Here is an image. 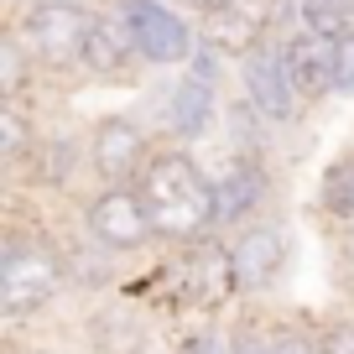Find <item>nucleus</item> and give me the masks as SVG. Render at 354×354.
<instances>
[{"mask_svg":"<svg viewBox=\"0 0 354 354\" xmlns=\"http://www.w3.org/2000/svg\"><path fill=\"white\" fill-rule=\"evenodd\" d=\"M73 292L68 277V245L42 214L21 209L11 193V209L0 224V318L6 328H21L32 318H47Z\"/></svg>","mask_w":354,"mask_h":354,"instance_id":"nucleus-2","label":"nucleus"},{"mask_svg":"<svg viewBox=\"0 0 354 354\" xmlns=\"http://www.w3.org/2000/svg\"><path fill=\"white\" fill-rule=\"evenodd\" d=\"M209 177H214V234L230 240L234 230L277 214V156L219 146V156L209 162Z\"/></svg>","mask_w":354,"mask_h":354,"instance_id":"nucleus-5","label":"nucleus"},{"mask_svg":"<svg viewBox=\"0 0 354 354\" xmlns=\"http://www.w3.org/2000/svg\"><path fill=\"white\" fill-rule=\"evenodd\" d=\"M167 323L172 318L151 313L141 297L110 292V297H94V308L84 313V344L88 354H146Z\"/></svg>","mask_w":354,"mask_h":354,"instance_id":"nucleus-14","label":"nucleus"},{"mask_svg":"<svg viewBox=\"0 0 354 354\" xmlns=\"http://www.w3.org/2000/svg\"><path fill=\"white\" fill-rule=\"evenodd\" d=\"M162 136L151 131L146 115H100L88 125V183L94 188H136V177L146 172L151 151Z\"/></svg>","mask_w":354,"mask_h":354,"instance_id":"nucleus-9","label":"nucleus"},{"mask_svg":"<svg viewBox=\"0 0 354 354\" xmlns=\"http://www.w3.org/2000/svg\"><path fill=\"white\" fill-rule=\"evenodd\" d=\"M172 6H177V11H188L193 21H203V16H214V11H219L224 0H172Z\"/></svg>","mask_w":354,"mask_h":354,"instance_id":"nucleus-25","label":"nucleus"},{"mask_svg":"<svg viewBox=\"0 0 354 354\" xmlns=\"http://www.w3.org/2000/svg\"><path fill=\"white\" fill-rule=\"evenodd\" d=\"M63 245H68V277H73V292H84V297H110V292L125 287V255L110 250V245H100L84 224L68 230Z\"/></svg>","mask_w":354,"mask_h":354,"instance_id":"nucleus-16","label":"nucleus"},{"mask_svg":"<svg viewBox=\"0 0 354 354\" xmlns=\"http://www.w3.org/2000/svg\"><path fill=\"white\" fill-rule=\"evenodd\" d=\"M323 354H354V313H323Z\"/></svg>","mask_w":354,"mask_h":354,"instance_id":"nucleus-23","label":"nucleus"},{"mask_svg":"<svg viewBox=\"0 0 354 354\" xmlns=\"http://www.w3.org/2000/svg\"><path fill=\"white\" fill-rule=\"evenodd\" d=\"M339 6H349V11H354V0H339Z\"/></svg>","mask_w":354,"mask_h":354,"instance_id":"nucleus-29","label":"nucleus"},{"mask_svg":"<svg viewBox=\"0 0 354 354\" xmlns=\"http://www.w3.org/2000/svg\"><path fill=\"white\" fill-rule=\"evenodd\" d=\"M234 94L255 104L277 131H297L302 120L313 115V104L302 100L297 78H292V63H287V47H281V32L266 37L255 53H245L234 63Z\"/></svg>","mask_w":354,"mask_h":354,"instance_id":"nucleus-8","label":"nucleus"},{"mask_svg":"<svg viewBox=\"0 0 354 354\" xmlns=\"http://www.w3.org/2000/svg\"><path fill=\"white\" fill-rule=\"evenodd\" d=\"M6 354H57V349H42V344H37V349H21V344L11 339V344H6Z\"/></svg>","mask_w":354,"mask_h":354,"instance_id":"nucleus-26","label":"nucleus"},{"mask_svg":"<svg viewBox=\"0 0 354 354\" xmlns=\"http://www.w3.org/2000/svg\"><path fill=\"white\" fill-rule=\"evenodd\" d=\"M78 73L88 84H110V88H120V84L131 88L151 73L141 47H136V37H131V21H125L120 0H94V21H88V37H84Z\"/></svg>","mask_w":354,"mask_h":354,"instance_id":"nucleus-11","label":"nucleus"},{"mask_svg":"<svg viewBox=\"0 0 354 354\" xmlns=\"http://www.w3.org/2000/svg\"><path fill=\"white\" fill-rule=\"evenodd\" d=\"M333 100H354V32L339 37V63H333Z\"/></svg>","mask_w":354,"mask_h":354,"instance_id":"nucleus-24","label":"nucleus"},{"mask_svg":"<svg viewBox=\"0 0 354 354\" xmlns=\"http://www.w3.org/2000/svg\"><path fill=\"white\" fill-rule=\"evenodd\" d=\"M281 47H287V63H292V78H297L302 100L318 110V104L333 100V63H339V42L328 37H313L302 26H281Z\"/></svg>","mask_w":354,"mask_h":354,"instance_id":"nucleus-17","label":"nucleus"},{"mask_svg":"<svg viewBox=\"0 0 354 354\" xmlns=\"http://www.w3.org/2000/svg\"><path fill=\"white\" fill-rule=\"evenodd\" d=\"M88 21H94V0H11L6 6V26L26 42V53L37 57L53 88L84 78L78 63H84Z\"/></svg>","mask_w":354,"mask_h":354,"instance_id":"nucleus-4","label":"nucleus"},{"mask_svg":"<svg viewBox=\"0 0 354 354\" xmlns=\"http://www.w3.org/2000/svg\"><path fill=\"white\" fill-rule=\"evenodd\" d=\"M136 188L156 219L162 245H188L214 234V177L193 146L162 141L146 162V172L136 177Z\"/></svg>","mask_w":354,"mask_h":354,"instance_id":"nucleus-3","label":"nucleus"},{"mask_svg":"<svg viewBox=\"0 0 354 354\" xmlns=\"http://www.w3.org/2000/svg\"><path fill=\"white\" fill-rule=\"evenodd\" d=\"M281 11H287V0H224L214 16L198 21V37L214 42L230 63H240L245 53L266 42V37L281 32Z\"/></svg>","mask_w":354,"mask_h":354,"instance_id":"nucleus-15","label":"nucleus"},{"mask_svg":"<svg viewBox=\"0 0 354 354\" xmlns=\"http://www.w3.org/2000/svg\"><path fill=\"white\" fill-rule=\"evenodd\" d=\"M120 11L131 21V37H136V47H141L151 73H177L193 57L198 21L188 11H177L172 0H120Z\"/></svg>","mask_w":354,"mask_h":354,"instance_id":"nucleus-13","label":"nucleus"},{"mask_svg":"<svg viewBox=\"0 0 354 354\" xmlns=\"http://www.w3.org/2000/svg\"><path fill=\"white\" fill-rule=\"evenodd\" d=\"M339 255H344V266H349V271H354V250H344V245H339Z\"/></svg>","mask_w":354,"mask_h":354,"instance_id":"nucleus-28","label":"nucleus"},{"mask_svg":"<svg viewBox=\"0 0 354 354\" xmlns=\"http://www.w3.org/2000/svg\"><path fill=\"white\" fill-rule=\"evenodd\" d=\"M177 354H234V323L230 318H183Z\"/></svg>","mask_w":354,"mask_h":354,"instance_id":"nucleus-21","label":"nucleus"},{"mask_svg":"<svg viewBox=\"0 0 354 354\" xmlns=\"http://www.w3.org/2000/svg\"><path fill=\"white\" fill-rule=\"evenodd\" d=\"M271 354H323V318L271 308Z\"/></svg>","mask_w":354,"mask_h":354,"instance_id":"nucleus-20","label":"nucleus"},{"mask_svg":"<svg viewBox=\"0 0 354 354\" xmlns=\"http://www.w3.org/2000/svg\"><path fill=\"white\" fill-rule=\"evenodd\" d=\"M230 261H234V287H240V302H266L281 287L292 266V234L287 224L271 214V219H255L245 230L230 234Z\"/></svg>","mask_w":354,"mask_h":354,"instance_id":"nucleus-12","label":"nucleus"},{"mask_svg":"<svg viewBox=\"0 0 354 354\" xmlns=\"http://www.w3.org/2000/svg\"><path fill=\"white\" fill-rule=\"evenodd\" d=\"M37 88H53L37 68V57L26 53V42L11 32V26H0V100H42Z\"/></svg>","mask_w":354,"mask_h":354,"instance_id":"nucleus-19","label":"nucleus"},{"mask_svg":"<svg viewBox=\"0 0 354 354\" xmlns=\"http://www.w3.org/2000/svg\"><path fill=\"white\" fill-rule=\"evenodd\" d=\"M318 219H323V230H328L333 240L354 230V146L339 151L328 167H323V177H318Z\"/></svg>","mask_w":354,"mask_h":354,"instance_id":"nucleus-18","label":"nucleus"},{"mask_svg":"<svg viewBox=\"0 0 354 354\" xmlns=\"http://www.w3.org/2000/svg\"><path fill=\"white\" fill-rule=\"evenodd\" d=\"M141 277H125L120 292L141 297L162 318H230L240 308V287H234V261L224 234H203L188 245H162Z\"/></svg>","mask_w":354,"mask_h":354,"instance_id":"nucleus-1","label":"nucleus"},{"mask_svg":"<svg viewBox=\"0 0 354 354\" xmlns=\"http://www.w3.org/2000/svg\"><path fill=\"white\" fill-rule=\"evenodd\" d=\"M230 323H234V354H271V308L266 302H240Z\"/></svg>","mask_w":354,"mask_h":354,"instance_id":"nucleus-22","label":"nucleus"},{"mask_svg":"<svg viewBox=\"0 0 354 354\" xmlns=\"http://www.w3.org/2000/svg\"><path fill=\"white\" fill-rule=\"evenodd\" d=\"M11 177V193H26V198H78V183L88 172V131L68 120H47L37 146L21 156L16 167H6Z\"/></svg>","mask_w":354,"mask_h":354,"instance_id":"nucleus-6","label":"nucleus"},{"mask_svg":"<svg viewBox=\"0 0 354 354\" xmlns=\"http://www.w3.org/2000/svg\"><path fill=\"white\" fill-rule=\"evenodd\" d=\"M230 94H234V88H230ZM230 94L177 68L172 84H162V88H151V94H146V110H141V115L151 120V131L162 136V141L198 146V141H209V136H219V125H224V100H230Z\"/></svg>","mask_w":354,"mask_h":354,"instance_id":"nucleus-7","label":"nucleus"},{"mask_svg":"<svg viewBox=\"0 0 354 354\" xmlns=\"http://www.w3.org/2000/svg\"><path fill=\"white\" fill-rule=\"evenodd\" d=\"M78 224L100 245L120 250L125 261L146 250H162V234H156V219L146 209L141 188H88L78 198Z\"/></svg>","mask_w":354,"mask_h":354,"instance_id":"nucleus-10","label":"nucleus"},{"mask_svg":"<svg viewBox=\"0 0 354 354\" xmlns=\"http://www.w3.org/2000/svg\"><path fill=\"white\" fill-rule=\"evenodd\" d=\"M333 245H344V250H354V230H349V234H339V240H333Z\"/></svg>","mask_w":354,"mask_h":354,"instance_id":"nucleus-27","label":"nucleus"}]
</instances>
